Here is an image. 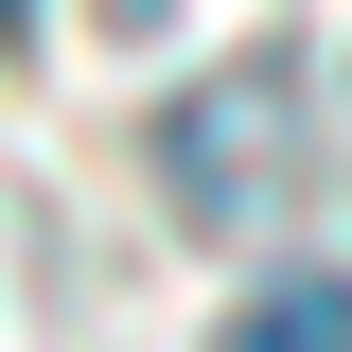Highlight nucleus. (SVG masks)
<instances>
[{
    "instance_id": "f03ea898",
    "label": "nucleus",
    "mask_w": 352,
    "mask_h": 352,
    "mask_svg": "<svg viewBox=\"0 0 352 352\" xmlns=\"http://www.w3.org/2000/svg\"><path fill=\"white\" fill-rule=\"evenodd\" d=\"M212 352H352V282H264Z\"/></svg>"
},
{
    "instance_id": "f257e3e1",
    "label": "nucleus",
    "mask_w": 352,
    "mask_h": 352,
    "mask_svg": "<svg viewBox=\"0 0 352 352\" xmlns=\"http://www.w3.org/2000/svg\"><path fill=\"white\" fill-rule=\"evenodd\" d=\"M282 176H300V71H282V53H247V71H212V88L159 106V194L194 229H247Z\"/></svg>"
},
{
    "instance_id": "7ed1b4c3",
    "label": "nucleus",
    "mask_w": 352,
    "mask_h": 352,
    "mask_svg": "<svg viewBox=\"0 0 352 352\" xmlns=\"http://www.w3.org/2000/svg\"><path fill=\"white\" fill-rule=\"evenodd\" d=\"M0 18H18V0H0Z\"/></svg>"
}]
</instances>
